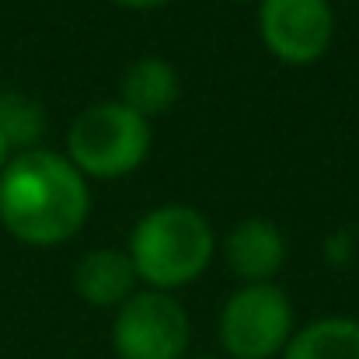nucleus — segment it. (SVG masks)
I'll return each mask as SVG.
<instances>
[{
    "label": "nucleus",
    "instance_id": "11",
    "mask_svg": "<svg viewBox=\"0 0 359 359\" xmlns=\"http://www.w3.org/2000/svg\"><path fill=\"white\" fill-rule=\"evenodd\" d=\"M46 133V116L39 109V102H32L21 91H0V140L11 147L32 150Z\"/></svg>",
    "mask_w": 359,
    "mask_h": 359
},
{
    "label": "nucleus",
    "instance_id": "4",
    "mask_svg": "<svg viewBox=\"0 0 359 359\" xmlns=\"http://www.w3.org/2000/svg\"><path fill=\"white\" fill-rule=\"evenodd\" d=\"M293 307L283 290L251 283L238 290L220 314V342L234 359H272L290 346Z\"/></svg>",
    "mask_w": 359,
    "mask_h": 359
},
{
    "label": "nucleus",
    "instance_id": "1",
    "mask_svg": "<svg viewBox=\"0 0 359 359\" xmlns=\"http://www.w3.org/2000/svg\"><path fill=\"white\" fill-rule=\"evenodd\" d=\"M91 192L84 175L60 154L25 150L0 171V224L25 244L70 241L88 220Z\"/></svg>",
    "mask_w": 359,
    "mask_h": 359
},
{
    "label": "nucleus",
    "instance_id": "8",
    "mask_svg": "<svg viewBox=\"0 0 359 359\" xmlns=\"http://www.w3.org/2000/svg\"><path fill=\"white\" fill-rule=\"evenodd\" d=\"M133 283H136V269L129 262V255L122 251H88L74 272V286L77 293L95 304V307H112L126 304L133 297Z\"/></svg>",
    "mask_w": 359,
    "mask_h": 359
},
{
    "label": "nucleus",
    "instance_id": "5",
    "mask_svg": "<svg viewBox=\"0 0 359 359\" xmlns=\"http://www.w3.org/2000/svg\"><path fill=\"white\" fill-rule=\"evenodd\" d=\"M112 342L119 359H182L189 349V318L161 290L133 293L116 318Z\"/></svg>",
    "mask_w": 359,
    "mask_h": 359
},
{
    "label": "nucleus",
    "instance_id": "7",
    "mask_svg": "<svg viewBox=\"0 0 359 359\" xmlns=\"http://www.w3.org/2000/svg\"><path fill=\"white\" fill-rule=\"evenodd\" d=\"M224 255H227V265L234 269V276L248 279V283H265L283 269L286 241L279 234V227L269 220H244L227 234Z\"/></svg>",
    "mask_w": 359,
    "mask_h": 359
},
{
    "label": "nucleus",
    "instance_id": "13",
    "mask_svg": "<svg viewBox=\"0 0 359 359\" xmlns=\"http://www.w3.org/2000/svg\"><path fill=\"white\" fill-rule=\"evenodd\" d=\"M4 168H7V143L0 140V171H4Z\"/></svg>",
    "mask_w": 359,
    "mask_h": 359
},
{
    "label": "nucleus",
    "instance_id": "12",
    "mask_svg": "<svg viewBox=\"0 0 359 359\" xmlns=\"http://www.w3.org/2000/svg\"><path fill=\"white\" fill-rule=\"evenodd\" d=\"M112 4L133 7V11H150V7H164V4H171V0H112Z\"/></svg>",
    "mask_w": 359,
    "mask_h": 359
},
{
    "label": "nucleus",
    "instance_id": "10",
    "mask_svg": "<svg viewBox=\"0 0 359 359\" xmlns=\"http://www.w3.org/2000/svg\"><path fill=\"white\" fill-rule=\"evenodd\" d=\"M283 359H359V321L325 318L290 339Z\"/></svg>",
    "mask_w": 359,
    "mask_h": 359
},
{
    "label": "nucleus",
    "instance_id": "3",
    "mask_svg": "<svg viewBox=\"0 0 359 359\" xmlns=\"http://www.w3.org/2000/svg\"><path fill=\"white\" fill-rule=\"evenodd\" d=\"M70 164L95 178H122L143 164L150 150V126L122 102L84 109L67 133Z\"/></svg>",
    "mask_w": 359,
    "mask_h": 359
},
{
    "label": "nucleus",
    "instance_id": "9",
    "mask_svg": "<svg viewBox=\"0 0 359 359\" xmlns=\"http://www.w3.org/2000/svg\"><path fill=\"white\" fill-rule=\"evenodd\" d=\"M175 98H178V74L161 56L136 60L122 77V105L143 119L168 112L175 105Z\"/></svg>",
    "mask_w": 359,
    "mask_h": 359
},
{
    "label": "nucleus",
    "instance_id": "14",
    "mask_svg": "<svg viewBox=\"0 0 359 359\" xmlns=\"http://www.w3.org/2000/svg\"><path fill=\"white\" fill-rule=\"evenodd\" d=\"M199 359H213V356H199Z\"/></svg>",
    "mask_w": 359,
    "mask_h": 359
},
{
    "label": "nucleus",
    "instance_id": "6",
    "mask_svg": "<svg viewBox=\"0 0 359 359\" xmlns=\"http://www.w3.org/2000/svg\"><path fill=\"white\" fill-rule=\"evenodd\" d=\"M258 28L272 56L304 67L328 53L335 18L328 0H262Z\"/></svg>",
    "mask_w": 359,
    "mask_h": 359
},
{
    "label": "nucleus",
    "instance_id": "2",
    "mask_svg": "<svg viewBox=\"0 0 359 359\" xmlns=\"http://www.w3.org/2000/svg\"><path fill=\"white\" fill-rule=\"evenodd\" d=\"M213 258V231L210 224L189 206H161L147 213L133 238L129 262L136 279L164 290L192 283Z\"/></svg>",
    "mask_w": 359,
    "mask_h": 359
}]
</instances>
